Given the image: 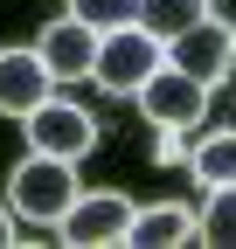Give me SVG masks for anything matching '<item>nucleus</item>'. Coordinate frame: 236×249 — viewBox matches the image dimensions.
<instances>
[{
	"mask_svg": "<svg viewBox=\"0 0 236 249\" xmlns=\"http://www.w3.org/2000/svg\"><path fill=\"white\" fill-rule=\"evenodd\" d=\"M7 208L35 229H56L77 208V160H56V152H28L7 180Z\"/></svg>",
	"mask_w": 236,
	"mask_h": 249,
	"instance_id": "obj_1",
	"label": "nucleus"
},
{
	"mask_svg": "<svg viewBox=\"0 0 236 249\" xmlns=\"http://www.w3.org/2000/svg\"><path fill=\"white\" fill-rule=\"evenodd\" d=\"M42 97H56V70L42 49H0V118H28Z\"/></svg>",
	"mask_w": 236,
	"mask_h": 249,
	"instance_id": "obj_7",
	"label": "nucleus"
},
{
	"mask_svg": "<svg viewBox=\"0 0 236 249\" xmlns=\"http://www.w3.org/2000/svg\"><path fill=\"white\" fill-rule=\"evenodd\" d=\"M201 242L236 249V187H209V208H201Z\"/></svg>",
	"mask_w": 236,
	"mask_h": 249,
	"instance_id": "obj_12",
	"label": "nucleus"
},
{
	"mask_svg": "<svg viewBox=\"0 0 236 249\" xmlns=\"http://www.w3.org/2000/svg\"><path fill=\"white\" fill-rule=\"evenodd\" d=\"M98 42H104V35H98L91 21L63 14V21H49V28H42V42H35V49H42L49 70H56V83H70V76H91V70H98Z\"/></svg>",
	"mask_w": 236,
	"mask_h": 249,
	"instance_id": "obj_8",
	"label": "nucleus"
},
{
	"mask_svg": "<svg viewBox=\"0 0 236 249\" xmlns=\"http://www.w3.org/2000/svg\"><path fill=\"white\" fill-rule=\"evenodd\" d=\"M188 235H201V214H188V201H153V208H132V235L125 242L167 249V242H188Z\"/></svg>",
	"mask_w": 236,
	"mask_h": 249,
	"instance_id": "obj_9",
	"label": "nucleus"
},
{
	"mask_svg": "<svg viewBox=\"0 0 236 249\" xmlns=\"http://www.w3.org/2000/svg\"><path fill=\"white\" fill-rule=\"evenodd\" d=\"M132 104H139L146 124H160V132H195V124L209 118V83L188 76L181 62H160V70L132 90Z\"/></svg>",
	"mask_w": 236,
	"mask_h": 249,
	"instance_id": "obj_2",
	"label": "nucleus"
},
{
	"mask_svg": "<svg viewBox=\"0 0 236 249\" xmlns=\"http://www.w3.org/2000/svg\"><path fill=\"white\" fill-rule=\"evenodd\" d=\"M167 62H181L188 76H201V83L216 90V83L236 70V28L216 21V14H201L188 35H174V42H167Z\"/></svg>",
	"mask_w": 236,
	"mask_h": 249,
	"instance_id": "obj_6",
	"label": "nucleus"
},
{
	"mask_svg": "<svg viewBox=\"0 0 236 249\" xmlns=\"http://www.w3.org/2000/svg\"><path fill=\"white\" fill-rule=\"evenodd\" d=\"M70 14H77V21H91L98 35H111V28L139 21V0H70Z\"/></svg>",
	"mask_w": 236,
	"mask_h": 249,
	"instance_id": "obj_13",
	"label": "nucleus"
},
{
	"mask_svg": "<svg viewBox=\"0 0 236 249\" xmlns=\"http://www.w3.org/2000/svg\"><path fill=\"white\" fill-rule=\"evenodd\" d=\"M209 14V0H139V28H153L160 42H174V35H188V28Z\"/></svg>",
	"mask_w": 236,
	"mask_h": 249,
	"instance_id": "obj_11",
	"label": "nucleus"
},
{
	"mask_svg": "<svg viewBox=\"0 0 236 249\" xmlns=\"http://www.w3.org/2000/svg\"><path fill=\"white\" fill-rule=\"evenodd\" d=\"M56 235L77 242V249H111L132 235V201L111 194V187H98V194H77V208L56 222Z\"/></svg>",
	"mask_w": 236,
	"mask_h": 249,
	"instance_id": "obj_5",
	"label": "nucleus"
},
{
	"mask_svg": "<svg viewBox=\"0 0 236 249\" xmlns=\"http://www.w3.org/2000/svg\"><path fill=\"white\" fill-rule=\"evenodd\" d=\"M188 166H195L201 187H236V124H229V132H209L188 152Z\"/></svg>",
	"mask_w": 236,
	"mask_h": 249,
	"instance_id": "obj_10",
	"label": "nucleus"
},
{
	"mask_svg": "<svg viewBox=\"0 0 236 249\" xmlns=\"http://www.w3.org/2000/svg\"><path fill=\"white\" fill-rule=\"evenodd\" d=\"M160 62H167V42L153 35V28L125 21V28H111V35L98 42V70H91V83L111 90V97H132V90L160 70Z\"/></svg>",
	"mask_w": 236,
	"mask_h": 249,
	"instance_id": "obj_3",
	"label": "nucleus"
},
{
	"mask_svg": "<svg viewBox=\"0 0 236 249\" xmlns=\"http://www.w3.org/2000/svg\"><path fill=\"white\" fill-rule=\"evenodd\" d=\"M7 242H14V208L0 201V249H7Z\"/></svg>",
	"mask_w": 236,
	"mask_h": 249,
	"instance_id": "obj_14",
	"label": "nucleus"
},
{
	"mask_svg": "<svg viewBox=\"0 0 236 249\" xmlns=\"http://www.w3.org/2000/svg\"><path fill=\"white\" fill-rule=\"evenodd\" d=\"M28 124V152H56V160H83V152L98 145V118L70 104V97H42L35 111L21 118Z\"/></svg>",
	"mask_w": 236,
	"mask_h": 249,
	"instance_id": "obj_4",
	"label": "nucleus"
}]
</instances>
